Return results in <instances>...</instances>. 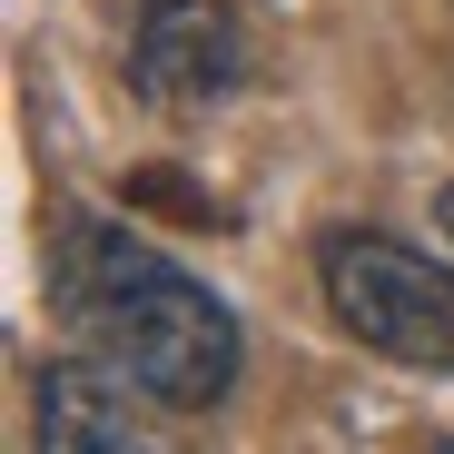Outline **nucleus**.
<instances>
[{
    "instance_id": "2",
    "label": "nucleus",
    "mask_w": 454,
    "mask_h": 454,
    "mask_svg": "<svg viewBox=\"0 0 454 454\" xmlns=\"http://www.w3.org/2000/svg\"><path fill=\"white\" fill-rule=\"evenodd\" d=\"M317 286L356 346L395 365H454V267L386 238V227H326Z\"/></svg>"
},
{
    "instance_id": "6",
    "label": "nucleus",
    "mask_w": 454,
    "mask_h": 454,
    "mask_svg": "<svg viewBox=\"0 0 454 454\" xmlns=\"http://www.w3.org/2000/svg\"><path fill=\"white\" fill-rule=\"evenodd\" d=\"M434 454H454V444H434Z\"/></svg>"
},
{
    "instance_id": "4",
    "label": "nucleus",
    "mask_w": 454,
    "mask_h": 454,
    "mask_svg": "<svg viewBox=\"0 0 454 454\" xmlns=\"http://www.w3.org/2000/svg\"><path fill=\"white\" fill-rule=\"evenodd\" d=\"M40 454H168V434L138 415V386L80 356L40 375Z\"/></svg>"
},
{
    "instance_id": "1",
    "label": "nucleus",
    "mask_w": 454,
    "mask_h": 454,
    "mask_svg": "<svg viewBox=\"0 0 454 454\" xmlns=\"http://www.w3.org/2000/svg\"><path fill=\"white\" fill-rule=\"evenodd\" d=\"M50 296L69 336H80L90 365H109L119 386H138L148 405H178V415H207L227 405L247 365V336L227 317V296L198 286L178 257H159L148 238L109 217H69L59 247H50Z\"/></svg>"
},
{
    "instance_id": "3",
    "label": "nucleus",
    "mask_w": 454,
    "mask_h": 454,
    "mask_svg": "<svg viewBox=\"0 0 454 454\" xmlns=\"http://www.w3.org/2000/svg\"><path fill=\"white\" fill-rule=\"evenodd\" d=\"M129 80L148 109L168 119H207L227 90L247 80V30L227 0H148L138 11V50H129Z\"/></svg>"
},
{
    "instance_id": "5",
    "label": "nucleus",
    "mask_w": 454,
    "mask_h": 454,
    "mask_svg": "<svg viewBox=\"0 0 454 454\" xmlns=\"http://www.w3.org/2000/svg\"><path fill=\"white\" fill-rule=\"evenodd\" d=\"M434 217H444V238H454V188H444V198H434Z\"/></svg>"
}]
</instances>
